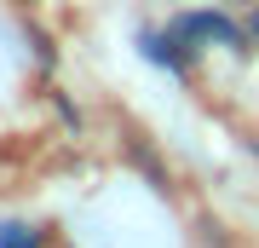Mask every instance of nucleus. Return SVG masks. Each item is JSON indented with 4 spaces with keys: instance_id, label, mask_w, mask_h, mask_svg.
I'll return each mask as SVG.
<instances>
[{
    "instance_id": "7ed1b4c3",
    "label": "nucleus",
    "mask_w": 259,
    "mask_h": 248,
    "mask_svg": "<svg viewBox=\"0 0 259 248\" xmlns=\"http://www.w3.org/2000/svg\"><path fill=\"white\" fill-rule=\"evenodd\" d=\"M253 35H259V18H253Z\"/></svg>"
},
{
    "instance_id": "f257e3e1",
    "label": "nucleus",
    "mask_w": 259,
    "mask_h": 248,
    "mask_svg": "<svg viewBox=\"0 0 259 248\" xmlns=\"http://www.w3.org/2000/svg\"><path fill=\"white\" fill-rule=\"evenodd\" d=\"M173 35L190 41V46H196V41H225V46H236L242 29H236L231 18H219V12H196V18H179V23H173Z\"/></svg>"
},
{
    "instance_id": "f03ea898",
    "label": "nucleus",
    "mask_w": 259,
    "mask_h": 248,
    "mask_svg": "<svg viewBox=\"0 0 259 248\" xmlns=\"http://www.w3.org/2000/svg\"><path fill=\"white\" fill-rule=\"evenodd\" d=\"M0 248H40L35 225H0Z\"/></svg>"
}]
</instances>
